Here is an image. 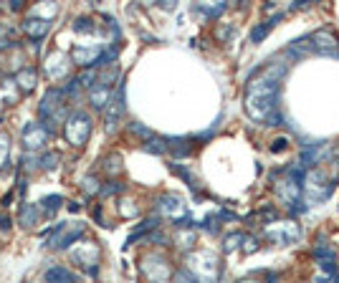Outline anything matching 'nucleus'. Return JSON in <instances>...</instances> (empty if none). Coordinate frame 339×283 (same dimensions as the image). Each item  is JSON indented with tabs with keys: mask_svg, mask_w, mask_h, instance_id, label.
<instances>
[{
	"mask_svg": "<svg viewBox=\"0 0 339 283\" xmlns=\"http://www.w3.org/2000/svg\"><path fill=\"white\" fill-rule=\"evenodd\" d=\"M283 76V71L276 73V66L266 68L261 79L251 81L246 91V111L251 119H269L274 114L278 96V79Z\"/></svg>",
	"mask_w": 339,
	"mask_h": 283,
	"instance_id": "obj_1",
	"label": "nucleus"
},
{
	"mask_svg": "<svg viewBox=\"0 0 339 283\" xmlns=\"http://www.w3.org/2000/svg\"><path fill=\"white\" fill-rule=\"evenodd\" d=\"M187 273L195 283H213L218 278V258L210 251H198L187 258Z\"/></svg>",
	"mask_w": 339,
	"mask_h": 283,
	"instance_id": "obj_2",
	"label": "nucleus"
},
{
	"mask_svg": "<svg viewBox=\"0 0 339 283\" xmlns=\"http://www.w3.org/2000/svg\"><path fill=\"white\" fill-rule=\"evenodd\" d=\"M63 134H66V139H68L74 147H81V144L89 139V134H92V119H89V114L74 111V114L66 119Z\"/></svg>",
	"mask_w": 339,
	"mask_h": 283,
	"instance_id": "obj_3",
	"label": "nucleus"
},
{
	"mask_svg": "<svg viewBox=\"0 0 339 283\" xmlns=\"http://www.w3.org/2000/svg\"><path fill=\"white\" fill-rule=\"evenodd\" d=\"M81 235H84V225H81V222H71V225L63 222V225H56V228H53V235H51L48 246H51L53 251H61V248L74 246Z\"/></svg>",
	"mask_w": 339,
	"mask_h": 283,
	"instance_id": "obj_4",
	"label": "nucleus"
},
{
	"mask_svg": "<svg viewBox=\"0 0 339 283\" xmlns=\"http://www.w3.org/2000/svg\"><path fill=\"white\" fill-rule=\"evenodd\" d=\"M142 271H145V276H147L152 283H165L170 276H172V268L167 266L165 255H159V253H152V255L145 258Z\"/></svg>",
	"mask_w": 339,
	"mask_h": 283,
	"instance_id": "obj_5",
	"label": "nucleus"
},
{
	"mask_svg": "<svg viewBox=\"0 0 339 283\" xmlns=\"http://www.w3.org/2000/svg\"><path fill=\"white\" fill-rule=\"evenodd\" d=\"M63 101H66V91H61V89H51L48 94L43 96V104H41V117H43V119L48 117V122L59 119V117L63 114Z\"/></svg>",
	"mask_w": 339,
	"mask_h": 283,
	"instance_id": "obj_6",
	"label": "nucleus"
},
{
	"mask_svg": "<svg viewBox=\"0 0 339 283\" xmlns=\"http://www.w3.org/2000/svg\"><path fill=\"white\" fill-rule=\"evenodd\" d=\"M51 137V124H28L23 131V142H26V149H41L46 147Z\"/></svg>",
	"mask_w": 339,
	"mask_h": 283,
	"instance_id": "obj_7",
	"label": "nucleus"
},
{
	"mask_svg": "<svg viewBox=\"0 0 339 283\" xmlns=\"http://www.w3.org/2000/svg\"><path fill=\"white\" fill-rule=\"evenodd\" d=\"M157 207H159V210H162L167 218H172L175 222L185 220L187 207L183 205V200H180L177 195H162V197L157 200Z\"/></svg>",
	"mask_w": 339,
	"mask_h": 283,
	"instance_id": "obj_8",
	"label": "nucleus"
},
{
	"mask_svg": "<svg viewBox=\"0 0 339 283\" xmlns=\"http://www.w3.org/2000/svg\"><path fill=\"white\" fill-rule=\"evenodd\" d=\"M269 238L278 243V246H289V243H294L296 238H299V225H294V222H281V225H269Z\"/></svg>",
	"mask_w": 339,
	"mask_h": 283,
	"instance_id": "obj_9",
	"label": "nucleus"
},
{
	"mask_svg": "<svg viewBox=\"0 0 339 283\" xmlns=\"http://www.w3.org/2000/svg\"><path fill=\"white\" fill-rule=\"evenodd\" d=\"M71 258H74L76 263H81L86 271L92 268V273H96V263H99V248H96L94 243H81L79 248H74V251H71Z\"/></svg>",
	"mask_w": 339,
	"mask_h": 283,
	"instance_id": "obj_10",
	"label": "nucleus"
},
{
	"mask_svg": "<svg viewBox=\"0 0 339 283\" xmlns=\"http://www.w3.org/2000/svg\"><path fill=\"white\" fill-rule=\"evenodd\" d=\"M68 66H71V61H68V56L63 51H51L46 56V73L51 79H63L68 73Z\"/></svg>",
	"mask_w": 339,
	"mask_h": 283,
	"instance_id": "obj_11",
	"label": "nucleus"
},
{
	"mask_svg": "<svg viewBox=\"0 0 339 283\" xmlns=\"http://www.w3.org/2000/svg\"><path fill=\"white\" fill-rule=\"evenodd\" d=\"M311 41H314L316 53H324V56H337L339 53V41L329 31H316L311 35Z\"/></svg>",
	"mask_w": 339,
	"mask_h": 283,
	"instance_id": "obj_12",
	"label": "nucleus"
},
{
	"mask_svg": "<svg viewBox=\"0 0 339 283\" xmlns=\"http://www.w3.org/2000/svg\"><path fill=\"white\" fill-rule=\"evenodd\" d=\"M122 111H124V86L119 84V86H117V96L112 99L109 111H106V129H109V131H114V126H117V122H119Z\"/></svg>",
	"mask_w": 339,
	"mask_h": 283,
	"instance_id": "obj_13",
	"label": "nucleus"
},
{
	"mask_svg": "<svg viewBox=\"0 0 339 283\" xmlns=\"http://www.w3.org/2000/svg\"><path fill=\"white\" fill-rule=\"evenodd\" d=\"M89 99H92V106L94 109H104L106 104H112V86H106V84H94L92 89H89Z\"/></svg>",
	"mask_w": 339,
	"mask_h": 283,
	"instance_id": "obj_14",
	"label": "nucleus"
},
{
	"mask_svg": "<svg viewBox=\"0 0 339 283\" xmlns=\"http://www.w3.org/2000/svg\"><path fill=\"white\" fill-rule=\"evenodd\" d=\"M23 31L28 33L33 41H41L43 35H48L51 23H48V18H28V21L23 23Z\"/></svg>",
	"mask_w": 339,
	"mask_h": 283,
	"instance_id": "obj_15",
	"label": "nucleus"
},
{
	"mask_svg": "<svg viewBox=\"0 0 339 283\" xmlns=\"http://www.w3.org/2000/svg\"><path fill=\"white\" fill-rule=\"evenodd\" d=\"M46 283H76V276L66 266H51L46 271Z\"/></svg>",
	"mask_w": 339,
	"mask_h": 283,
	"instance_id": "obj_16",
	"label": "nucleus"
},
{
	"mask_svg": "<svg viewBox=\"0 0 339 283\" xmlns=\"http://www.w3.org/2000/svg\"><path fill=\"white\" fill-rule=\"evenodd\" d=\"M35 81H38V76H35L33 68H21V71L15 73V84H18L23 91H33V89H35Z\"/></svg>",
	"mask_w": 339,
	"mask_h": 283,
	"instance_id": "obj_17",
	"label": "nucleus"
},
{
	"mask_svg": "<svg viewBox=\"0 0 339 283\" xmlns=\"http://www.w3.org/2000/svg\"><path fill=\"white\" fill-rule=\"evenodd\" d=\"M278 21H281V13H278L276 18H271V21L261 23L258 28H253V33H251V41H253V43H261V41H263V38L269 35V31H271V28H274V26L278 23Z\"/></svg>",
	"mask_w": 339,
	"mask_h": 283,
	"instance_id": "obj_18",
	"label": "nucleus"
},
{
	"mask_svg": "<svg viewBox=\"0 0 339 283\" xmlns=\"http://www.w3.org/2000/svg\"><path fill=\"white\" fill-rule=\"evenodd\" d=\"M38 215H41V210H38L35 205H28V207L21 210V222H23L26 228H33V225L38 222Z\"/></svg>",
	"mask_w": 339,
	"mask_h": 283,
	"instance_id": "obj_19",
	"label": "nucleus"
},
{
	"mask_svg": "<svg viewBox=\"0 0 339 283\" xmlns=\"http://www.w3.org/2000/svg\"><path fill=\"white\" fill-rule=\"evenodd\" d=\"M61 202H63L61 195H51V197H43L41 205H43V213H46V215H53V213L61 207Z\"/></svg>",
	"mask_w": 339,
	"mask_h": 283,
	"instance_id": "obj_20",
	"label": "nucleus"
},
{
	"mask_svg": "<svg viewBox=\"0 0 339 283\" xmlns=\"http://www.w3.org/2000/svg\"><path fill=\"white\" fill-rule=\"evenodd\" d=\"M145 149H147V152H152V155H165V152L170 149V144H167V142H162V139H147Z\"/></svg>",
	"mask_w": 339,
	"mask_h": 283,
	"instance_id": "obj_21",
	"label": "nucleus"
},
{
	"mask_svg": "<svg viewBox=\"0 0 339 283\" xmlns=\"http://www.w3.org/2000/svg\"><path fill=\"white\" fill-rule=\"evenodd\" d=\"M198 10L205 13L208 18H216V15H220L225 10V3H218V5H198Z\"/></svg>",
	"mask_w": 339,
	"mask_h": 283,
	"instance_id": "obj_22",
	"label": "nucleus"
},
{
	"mask_svg": "<svg viewBox=\"0 0 339 283\" xmlns=\"http://www.w3.org/2000/svg\"><path fill=\"white\" fill-rule=\"evenodd\" d=\"M195 243V233H187L185 228H180V233H177V246L180 248H190Z\"/></svg>",
	"mask_w": 339,
	"mask_h": 283,
	"instance_id": "obj_23",
	"label": "nucleus"
},
{
	"mask_svg": "<svg viewBox=\"0 0 339 283\" xmlns=\"http://www.w3.org/2000/svg\"><path fill=\"white\" fill-rule=\"evenodd\" d=\"M8 155H10V137L8 134H0V167L5 164Z\"/></svg>",
	"mask_w": 339,
	"mask_h": 283,
	"instance_id": "obj_24",
	"label": "nucleus"
},
{
	"mask_svg": "<svg viewBox=\"0 0 339 283\" xmlns=\"http://www.w3.org/2000/svg\"><path fill=\"white\" fill-rule=\"evenodd\" d=\"M243 240H246V235H243V233L228 235V238H225V251H233V248H238V243H243Z\"/></svg>",
	"mask_w": 339,
	"mask_h": 283,
	"instance_id": "obj_25",
	"label": "nucleus"
},
{
	"mask_svg": "<svg viewBox=\"0 0 339 283\" xmlns=\"http://www.w3.org/2000/svg\"><path fill=\"white\" fill-rule=\"evenodd\" d=\"M283 149H289V137H278L271 142V152H283Z\"/></svg>",
	"mask_w": 339,
	"mask_h": 283,
	"instance_id": "obj_26",
	"label": "nucleus"
},
{
	"mask_svg": "<svg viewBox=\"0 0 339 283\" xmlns=\"http://www.w3.org/2000/svg\"><path fill=\"white\" fill-rule=\"evenodd\" d=\"M53 162H59V155H46V157L41 159V167L43 169H51V167H56Z\"/></svg>",
	"mask_w": 339,
	"mask_h": 283,
	"instance_id": "obj_27",
	"label": "nucleus"
},
{
	"mask_svg": "<svg viewBox=\"0 0 339 283\" xmlns=\"http://www.w3.org/2000/svg\"><path fill=\"white\" fill-rule=\"evenodd\" d=\"M129 129H132L134 134H139V137H147V139H150V129H145L142 124H137V122H134V124H129Z\"/></svg>",
	"mask_w": 339,
	"mask_h": 283,
	"instance_id": "obj_28",
	"label": "nucleus"
},
{
	"mask_svg": "<svg viewBox=\"0 0 339 283\" xmlns=\"http://www.w3.org/2000/svg\"><path fill=\"white\" fill-rule=\"evenodd\" d=\"M122 185H119V182H109V185H106V187H101V192H104V195H112V192H122Z\"/></svg>",
	"mask_w": 339,
	"mask_h": 283,
	"instance_id": "obj_29",
	"label": "nucleus"
},
{
	"mask_svg": "<svg viewBox=\"0 0 339 283\" xmlns=\"http://www.w3.org/2000/svg\"><path fill=\"white\" fill-rule=\"evenodd\" d=\"M243 243H246V246H243V251H248V253H253L256 248H258V240H256V238H248V235H246V240H243Z\"/></svg>",
	"mask_w": 339,
	"mask_h": 283,
	"instance_id": "obj_30",
	"label": "nucleus"
},
{
	"mask_svg": "<svg viewBox=\"0 0 339 283\" xmlns=\"http://www.w3.org/2000/svg\"><path fill=\"white\" fill-rule=\"evenodd\" d=\"M266 122H269L271 126H281V124H283V117H281L278 111H274V114H271V117H269Z\"/></svg>",
	"mask_w": 339,
	"mask_h": 283,
	"instance_id": "obj_31",
	"label": "nucleus"
},
{
	"mask_svg": "<svg viewBox=\"0 0 339 283\" xmlns=\"http://www.w3.org/2000/svg\"><path fill=\"white\" fill-rule=\"evenodd\" d=\"M84 190H86V192H96V180H94V177H86V182H84Z\"/></svg>",
	"mask_w": 339,
	"mask_h": 283,
	"instance_id": "obj_32",
	"label": "nucleus"
},
{
	"mask_svg": "<svg viewBox=\"0 0 339 283\" xmlns=\"http://www.w3.org/2000/svg\"><path fill=\"white\" fill-rule=\"evenodd\" d=\"M243 283H253V281H243Z\"/></svg>",
	"mask_w": 339,
	"mask_h": 283,
	"instance_id": "obj_33",
	"label": "nucleus"
}]
</instances>
